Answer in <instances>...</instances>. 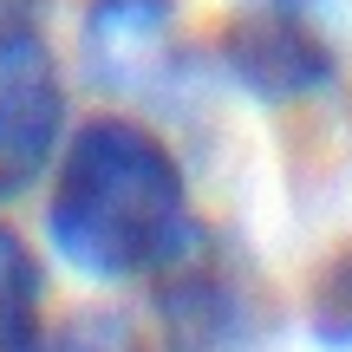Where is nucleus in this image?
<instances>
[{"label":"nucleus","mask_w":352,"mask_h":352,"mask_svg":"<svg viewBox=\"0 0 352 352\" xmlns=\"http://www.w3.org/2000/svg\"><path fill=\"white\" fill-rule=\"evenodd\" d=\"M222 65L261 104H300L340 78V59L314 26V7H287V0H261L241 13L222 33Z\"/></svg>","instance_id":"7ed1b4c3"},{"label":"nucleus","mask_w":352,"mask_h":352,"mask_svg":"<svg viewBox=\"0 0 352 352\" xmlns=\"http://www.w3.org/2000/svg\"><path fill=\"white\" fill-rule=\"evenodd\" d=\"M46 235L85 280L164 274L196 241L183 164L138 118H91L65 138L52 164Z\"/></svg>","instance_id":"f257e3e1"},{"label":"nucleus","mask_w":352,"mask_h":352,"mask_svg":"<svg viewBox=\"0 0 352 352\" xmlns=\"http://www.w3.org/2000/svg\"><path fill=\"white\" fill-rule=\"evenodd\" d=\"M65 151V78L39 26L0 33V202L26 196Z\"/></svg>","instance_id":"f03ea898"},{"label":"nucleus","mask_w":352,"mask_h":352,"mask_svg":"<svg viewBox=\"0 0 352 352\" xmlns=\"http://www.w3.org/2000/svg\"><path fill=\"white\" fill-rule=\"evenodd\" d=\"M151 280H157V320H164L170 352H248L254 340L248 287L235 280V267L202 254V235Z\"/></svg>","instance_id":"20e7f679"},{"label":"nucleus","mask_w":352,"mask_h":352,"mask_svg":"<svg viewBox=\"0 0 352 352\" xmlns=\"http://www.w3.org/2000/svg\"><path fill=\"white\" fill-rule=\"evenodd\" d=\"M39 261L7 222H0V352H39L46 327H39Z\"/></svg>","instance_id":"423d86ee"},{"label":"nucleus","mask_w":352,"mask_h":352,"mask_svg":"<svg viewBox=\"0 0 352 352\" xmlns=\"http://www.w3.org/2000/svg\"><path fill=\"white\" fill-rule=\"evenodd\" d=\"M307 333L320 346H333V352L352 346V248L320 267L314 294H307Z\"/></svg>","instance_id":"0eeeda50"},{"label":"nucleus","mask_w":352,"mask_h":352,"mask_svg":"<svg viewBox=\"0 0 352 352\" xmlns=\"http://www.w3.org/2000/svg\"><path fill=\"white\" fill-rule=\"evenodd\" d=\"M39 352H144V340L124 314H78V320H65L59 340H46Z\"/></svg>","instance_id":"6e6552de"},{"label":"nucleus","mask_w":352,"mask_h":352,"mask_svg":"<svg viewBox=\"0 0 352 352\" xmlns=\"http://www.w3.org/2000/svg\"><path fill=\"white\" fill-rule=\"evenodd\" d=\"M85 52L104 85H151L157 59H170V0H91Z\"/></svg>","instance_id":"39448f33"},{"label":"nucleus","mask_w":352,"mask_h":352,"mask_svg":"<svg viewBox=\"0 0 352 352\" xmlns=\"http://www.w3.org/2000/svg\"><path fill=\"white\" fill-rule=\"evenodd\" d=\"M39 13H46V0H0V33H13V26H39Z\"/></svg>","instance_id":"1a4fd4ad"}]
</instances>
